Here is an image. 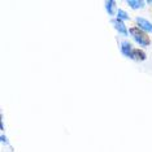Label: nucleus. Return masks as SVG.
<instances>
[{"label": "nucleus", "instance_id": "obj_11", "mask_svg": "<svg viewBox=\"0 0 152 152\" xmlns=\"http://www.w3.org/2000/svg\"><path fill=\"white\" fill-rule=\"evenodd\" d=\"M147 4H151V5H152V0H148V1H147Z\"/></svg>", "mask_w": 152, "mask_h": 152}, {"label": "nucleus", "instance_id": "obj_4", "mask_svg": "<svg viewBox=\"0 0 152 152\" xmlns=\"http://www.w3.org/2000/svg\"><path fill=\"white\" fill-rule=\"evenodd\" d=\"M112 23L115 25V27L121 34H124V35H127V30H126V26L125 23H124V21H121V20L116 18V20H112Z\"/></svg>", "mask_w": 152, "mask_h": 152}, {"label": "nucleus", "instance_id": "obj_5", "mask_svg": "<svg viewBox=\"0 0 152 152\" xmlns=\"http://www.w3.org/2000/svg\"><path fill=\"white\" fill-rule=\"evenodd\" d=\"M131 60H135V61H143V60H146L147 56H146V53L143 52L142 50H134L133 51V53H131Z\"/></svg>", "mask_w": 152, "mask_h": 152}, {"label": "nucleus", "instance_id": "obj_8", "mask_svg": "<svg viewBox=\"0 0 152 152\" xmlns=\"http://www.w3.org/2000/svg\"><path fill=\"white\" fill-rule=\"evenodd\" d=\"M118 20H121V21H124V20H129L130 17L129 15L125 12V11H122V9H118V17H117Z\"/></svg>", "mask_w": 152, "mask_h": 152}, {"label": "nucleus", "instance_id": "obj_10", "mask_svg": "<svg viewBox=\"0 0 152 152\" xmlns=\"http://www.w3.org/2000/svg\"><path fill=\"white\" fill-rule=\"evenodd\" d=\"M0 140H1V143H8V140H7V138H5L4 134H1V135H0Z\"/></svg>", "mask_w": 152, "mask_h": 152}, {"label": "nucleus", "instance_id": "obj_1", "mask_svg": "<svg viewBox=\"0 0 152 152\" xmlns=\"http://www.w3.org/2000/svg\"><path fill=\"white\" fill-rule=\"evenodd\" d=\"M129 31H130L131 35H133L134 40H135L138 44H140V46H148V44L151 43L148 35L143 31V30H140L139 27H130Z\"/></svg>", "mask_w": 152, "mask_h": 152}, {"label": "nucleus", "instance_id": "obj_2", "mask_svg": "<svg viewBox=\"0 0 152 152\" xmlns=\"http://www.w3.org/2000/svg\"><path fill=\"white\" fill-rule=\"evenodd\" d=\"M135 21L140 30H144V33H152V23L148 20H144L142 17H137Z\"/></svg>", "mask_w": 152, "mask_h": 152}, {"label": "nucleus", "instance_id": "obj_6", "mask_svg": "<svg viewBox=\"0 0 152 152\" xmlns=\"http://www.w3.org/2000/svg\"><path fill=\"white\" fill-rule=\"evenodd\" d=\"M127 4H129L133 9H139V8H142V7L144 5V1L143 0H129Z\"/></svg>", "mask_w": 152, "mask_h": 152}, {"label": "nucleus", "instance_id": "obj_9", "mask_svg": "<svg viewBox=\"0 0 152 152\" xmlns=\"http://www.w3.org/2000/svg\"><path fill=\"white\" fill-rule=\"evenodd\" d=\"M0 129H1V131L4 130V122H3V115H0Z\"/></svg>", "mask_w": 152, "mask_h": 152}, {"label": "nucleus", "instance_id": "obj_3", "mask_svg": "<svg viewBox=\"0 0 152 152\" xmlns=\"http://www.w3.org/2000/svg\"><path fill=\"white\" fill-rule=\"evenodd\" d=\"M133 51H134V48L131 47V44L129 42H124L122 44H121V52H122L124 56H126V57L130 58Z\"/></svg>", "mask_w": 152, "mask_h": 152}, {"label": "nucleus", "instance_id": "obj_7", "mask_svg": "<svg viewBox=\"0 0 152 152\" xmlns=\"http://www.w3.org/2000/svg\"><path fill=\"white\" fill-rule=\"evenodd\" d=\"M116 7V1H113V0H108V1H105V8H107V12H108V15H113V11H115Z\"/></svg>", "mask_w": 152, "mask_h": 152}]
</instances>
